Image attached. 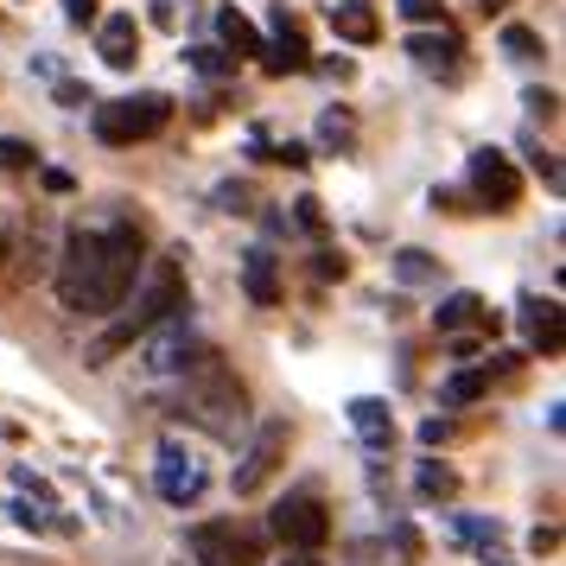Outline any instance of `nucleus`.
<instances>
[{
    "instance_id": "nucleus-1",
    "label": "nucleus",
    "mask_w": 566,
    "mask_h": 566,
    "mask_svg": "<svg viewBox=\"0 0 566 566\" xmlns=\"http://www.w3.org/2000/svg\"><path fill=\"white\" fill-rule=\"evenodd\" d=\"M134 274H140V235L128 223L108 230H77L64 242V268H57V300L77 318H108L128 300Z\"/></svg>"
},
{
    "instance_id": "nucleus-2",
    "label": "nucleus",
    "mask_w": 566,
    "mask_h": 566,
    "mask_svg": "<svg viewBox=\"0 0 566 566\" xmlns=\"http://www.w3.org/2000/svg\"><path fill=\"white\" fill-rule=\"evenodd\" d=\"M172 312H185V255H179V249H172V255L140 261V274H134V286H128V300L115 306V325L96 337V350H90V357L108 363L115 350H128L134 337L154 332L159 318H172Z\"/></svg>"
},
{
    "instance_id": "nucleus-3",
    "label": "nucleus",
    "mask_w": 566,
    "mask_h": 566,
    "mask_svg": "<svg viewBox=\"0 0 566 566\" xmlns=\"http://www.w3.org/2000/svg\"><path fill=\"white\" fill-rule=\"evenodd\" d=\"M185 413L217 439H235L249 427V388L235 382V369L217 350H198L185 363Z\"/></svg>"
},
{
    "instance_id": "nucleus-4",
    "label": "nucleus",
    "mask_w": 566,
    "mask_h": 566,
    "mask_svg": "<svg viewBox=\"0 0 566 566\" xmlns=\"http://www.w3.org/2000/svg\"><path fill=\"white\" fill-rule=\"evenodd\" d=\"M198 350H205V344L191 337V318L172 312V318H159L154 332H140L134 363H140V376H147V382H159V376H185V363L198 357Z\"/></svg>"
},
{
    "instance_id": "nucleus-5",
    "label": "nucleus",
    "mask_w": 566,
    "mask_h": 566,
    "mask_svg": "<svg viewBox=\"0 0 566 566\" xmlns=\"http://www.w3.org/2000/svg\"><path fill=\"white\" fill-rule=\"evenodd\" d=\"M166 96H122V103H103L96 108V134L108 147H134V140H154L166 128Z\"/></svg>"
},
{
    "instance_id": "nucleus-6",
    "label": "nucleus",
    "mask_w": 566,
    "mask_h": 566,
    "mask_svg": "<svg viewBox=\"0 0 566 566\" xmlns=\"http://www.w3.org/2000/svg\"><path fill=\"white\" fill-rule=\"evenodd\" d=\"M185 547L198 566H261V535L242 522H198L185 535Z\"/></svg>"
},
{
    "instance_id": "nucleus-7",
    "label": "nucleus",
    "mask_w": 566,
    "mask_h": 566,
    "mask_svg": "<svg viewBox=\"0 0 566 566\" xmlns=\"http://www.w3.org/2000/svg\"><path fill=\"white\" fill-rule=\"evenodd\" d=\"M268 528L293 547V554H312V547H325V535H332V522H325V503L312 496V490H293V496H281L274 503V515H268Z\"/></svg>"
},
{
    "instance_id": "nucleus-8",
    "label": "nucleus",
    "mask_w": 566,
    "mask_h": 566,
    "mask_svg": "<svg viewBox=\"0 0 566 566\" xmlns=\"http://www.w3.org/2000/svg\"><path fill=\"white\" fill-rule=\"evenodd\" d=\"M154 484H159V496H166L172 510H185V503H198V496L210 490V471H205V459H198L191 446L166 439V446H159V464H154Z\"/></svg>"
},
{
    "instance_id": "nucleus-9",
    "label": "nucleus",
    "mask_w": 566,
    "mask_h": 566,
    "mask_svg": "<svg viewBox=\"0 0 566 566\" xmlns=\"http://www.w3.org/2000/svg\"><path fill=\"white\" fill-rule=\"evenodd\" d=\"M281 459H286V420H268L255 433V446L242 452V464H235V496H255V490L281 471Z\"/></svg>"
},
{
    "instance_id": "nucleus-10",
    "label": "nucleus",
    "mask_w": 566,
    "mask_h": 566,
    "mask_svg": "<svg viewBox=\"0 0 566 566\" xmlns=\"http://www.w3.org/2000/svg\"><path fill=\"white\" fill-rule=\"evenodd\" d=\"M471 185H478V198H484L490 210H510L515 198H522V172H515V159L496 154V147L471 154Z\"/></svg>"
},
{
    "instance_id": "nucleus-11",
    "label": "nucleus",
    "mask_w": 566,
    "mask_h": 566,
    "mask_svg": "<svg viewBox=\"0 0 566 566\" xmlns=\"http://www.w3.org/2000/svg\"><path fill=\"white\" fill-rule=\"evenodd\" d=\"M96 52H103L108 71H128L134 57H140V20H134V13H108V20H96Z\"/></svg>"
},
{
    "instance_id": "nucleus-12",
    "label": "nucleus",
    "mask_w": 566,
    "mask_h": 566,
    "mask_svg": "<svg viewBox=\"0 0 566 566\" xmlns=\"http://www.w3.org/2000/svg\"><path fill=\"white\" fill-rule=\"evenodd\" d=\"M312 57H306V39L286 27V7H281V20H274V45H261V71L268 77H286V71H306Z\"/></svg>"
},
{
    "instance_id": "nucleus-13",
    "label": "nucleus",
    "mask_w": 566,
    "mask_h": 566,
    "mask_svg": "<svg viewBox=\"0 0 566 566\" xmlns=\"http://www.w3.org/2000/svg\"><path fill=\"white\" fill-rule=\"evenodd\" d=\"M242 293L255 300V306H281V261L255 249V255L242 261Z\"/></svg>"
},
{
    "instance_id": "nucleus-14",
    "label": "nucleus",
    "mask_w": 566,
    "mask_h": 566,
    "mask_svg": "<svg viewBox=\"0 0 566 566\" xmlns=\"http://www.w3.org/2000/svg\"><path fill=\"white\" fill-rule=\"evenodd\" d=\"M332 27H337V39H350V45H376L382 20H376V7H369V0H337Z\"/></svg>"
},
{
    "instance_id": "nucleus-15",
    "label": "nucleus",
    "mask_w": 566,
    "mask_h": 566,
    "mask_svg": "<svg viewBox=\"0 0 566 566\" xmlns=\"http://www.w3.org/2000/svg\"><path fill=\"white\" fill-rule=\"evenodd\" d=\"M350 433H357L363 446H376V452H382L388 439H395V420H388V401H369V395H363V401H350Z\"/></svg>"
},
{
    "instance_id": "nucleus-16",
    "label": "nucleus",
    "mask_w": 566,
    "mask_h": 566,
    "mask_svg": "<svg viewBox=\"0 0 566 566\" xmlns=\"http://www.w3.org/2000/svg\"><path fill=\"white\" fill-rule=\"evenodd\" d=\"M408 57H420L427 71H452V57H459V32H413L408 39Z\"/></svg>"
},
{
    "instance_id": "nucleus-17",
    "label": "nucleus",
    "mask_w": 566,
    "mask_h": 566,
    "mask_svg": "<svg viewBox=\"0 0 566 566\" xmlns=\"http://www.w3.org/2000/svg\"><path fill=\"white\" fill-rule=\"evenodd\" d=\"M528 337H535V350H560V300H528Z\"/></svg>"
},
{
    "instance_id": "nucleus-18",
    "label": "nucleus",
    "mask_w": 566,
    "mask_h": 566,
    "mask_svg": "<svg viewBox=\"0 0 566 566\" xmlns=\"http://www.w3.org/2000/svg\"><path fill=\"white\" fill-rule=\"evenodd\" d=\"M217 32H223V45H230L235 57H261V45H268V39L249 27V13H235V7H223V13H217Z\"/></svg>"
},
{
    "instance_id": "nucleus-19",
    "label": "nucleus",
    "mask_w": 566,
    "mask_h": 566,
    "mask_svg": "<svg viewBox=\"0 0 566 566\" xmlns=\"http://www.w3.org/2000/svg\"><path fill=\"white\" fill-rule=\"evenodd\" d=\"M471 318H484V300H478V293H452V300H439V312H433L439 332H459Z\"/></svg>"
},
{
    "instance_id": "nucleus-20",
    "label": "nucleus",
    "mask_w": 566,
    "mask_h": 566,
    "mask_svg": "<svg viewBox=\"0 0 566 566\" xmlns=\"http://www.w3.org/2000/svg\"><path fill=\"white\" fill-rule=\"evenodd\" d=\"M503 52H510L515 64H535V57H547V45H541L535 27H503Z\"/></svg>"
},
{
    "instance_id": "nucleus-21",
    "label": "nucleus",
    "mask_w": 566,
    "mask_h": 566,
    "mask_svg": "<svg viewBox=\"0 0 566 566\" xmlns=\"http://www.w3.org/2000/svg\"><path fill=\"white\" fill-rule=\"evenodd\" d=\"M395 281L401 286H427L433 281V255H427V249H401V255H395Z\"/></svg>"
},
{
    "instance_id": "nucleus-22",
    "label": "nucleus",
    "mask_w": 566,
    "mask_h": 566,
    "mask_svg": "<svg viewBox=\"0 0 566 566\" xmlns=\"http://www.w3.org/2000/svg\"><path fill=\"white\" fill-rule=\"evenodd\" d=\"M420 496H427V503L459 496V471H446V464H420Z\"/></svg>"
},
{
    "instance_id": "nucleus-23",
    "label": "nucleus",
    "mask_w": 566,
    "mask_h": 566,
    "mask_svg": "<svg viewBox=\"0 0 566 566\" xmlns=\"http://www.w3.org/2000/svg\"><path fill=\"white\" fill-rule=\"evenodd\" d=\"M32 159H39V154H32L27 140H0V172H27Z\"/></svg>"
},
{
    "instance_id": "nucleus-24",
    "label": "nucleus",
    "mask_w": 566,
    "mask_h": 566,
    "mask_svg": "<svg viewBox=\"0 0 566 566\" xmlns=\"http://www.w3.org/2000/svg\"><path fill=\"white\" fill-rule=\"evenodd\" d=\"M478 395H484V376H478V369H471V376H452V382H446V401H452V408H459V401H478Z\"/></svg>"
},
{
    "instance_id": "nucleus-25",
    "label": "nucleus",
    "mask_w": 566,
    "mask_h": 566,
    "mask_svg": "<svg viewBox=\"0 0 566 566\" xmlns=\"http://www.w3.org/2000/svg\"><path fill=\"white\" fill-rule=\"evenodd\" d=\"M274 166H293V172H300V166H312V147L306 140H281V147H274Z\"/></svg>"
},
{
    "instance_id": "nucleus-26",
    "label": "nucleus",
    "mask_w": 566,
    "mask_h": 566,
    "mask_svg": "<svg viewBox=\"0 0 566 566\" xmlns=\"http://www.w3.org/2000/svg\"><path fill=\"white\" fill-rule=\"evenodd\" d=\"M401 20H408V27H433V20H439V0H401Z\"/></svg>"
},
{
    "instance_id": "nucleus-27",
    "label": "nucleus",
    "mask_w": 566,
    "mask_h": 566,
    "mask_svg": "<svg viewBox=\"0 0 566 566\" xmlns=\"http://www.w3.org/2000/svg\"><path fill=\"white\" fill-rule=\"evenodd\" d=\"M191 64H198L205 77H223V71H230V57L217 52V45H198V52H191Z\"/></svg>"
},
{
    "instance_id": "nucleus-28",
    "label": "nucleus",
    "mask_w": 566,
    "mask_h": 566,
    "mask_svg": "<svg viewBox=\"0 0 566 566\" xmlns=\"http://www.w3.org/2000/svg\"><path fill=\"white\" fill-rule=\"evenodd\" d=\"M318 134H325L332 147H350V134H357V128H350V115H337V108H332V115H325V128H318Z\"/></svg>"
},
{
    "instance_id": "nucleus-29",
    "label": "nucleus",
    "mask_w": 566,
    "mask_h": 566,
    "mask_svg": "<svg viewBox=\"0 0 566 566\" xmlns=\"http://www.w3.org/2000/svg\"><path fill=\"white\" fill-rule=\"evenodd\" d=\"M64 20L71 27H96V0H64Z\"/></svg>"
},
{
    "instance_id": "nucleus-30",
    "label": "nucleus",
    "mask_w": 566,
    "mask_h": 566,
    "mask_svg": "<svg viewBox=\"0 0 566 566\" xmlns=\"http://www.w3.org/2000/svg\"><path fill=\"white\" fill-rule=\"evenodd\" d=\"M293 217H300L306 230H325V217H318V205H312V198H300V205H293Z\"/></svg>"
},
{
    "instance_id": "nucleus-31",
    "label": "nucleus",
    "mask_w": 566,
    "mask_h": 566,
    "mask_svg": "<svg viewBox=\"0 0 566 566\" xmlns=\"http://www.w3.org/2000/svg\"><path fill=\"white\" fill-rule=\"evenodd\" d=\"M420 439H427V446H439V439H452V420H427V427H420Z\"/></svg>"
},
{
    "instance_id": "nucleus-32",
    "label": "nucleus",
    "mask_w": 566,
    "mask_h": 566,
    "mask_svg": "<svg viewBox=\"0 0 566 566\" xmlns=\"http://www.w3.org/2000/svg\"><path fill=\"white\" fill-rule=\"evenodd\" d=\"M286 566H318V560H312V554H286Z\"/></svg>"
}]
</instances>
